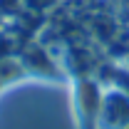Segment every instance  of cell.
I'll use <instances>...</instances> for the list:
<instances>
[{"label":"cell","instance_id":"6da1fadb","mask_svg":"<svg viewBox=\"0 0 129 129\" xmlns=\"http://www.w3.org/2000/svg\"><path fill=\"white\" fill-rule=\"evenodd\" d=\"M99 129H129V97L119 89H112L102 97L99 104Z\"/></svg>","mask_w":129,"mask_h":129},{"label":"cell","instance_id":"7a4b0ae2","mask_svg":"<svg viewBox=\"0 0 129 129\" xmlns=\"http://www.w3.org/2000/svg\"><path fill=\"white\" fill-rule=\"evenodd\" d=\"M22 67L32 72V75H42V77H55V64L47 57V52H42L40 47H27L22 55Z\"/></svg>","mask_w":129,"mask_h":129},{"label":"cell","instance_id":"3957f363","mask_svg":"<svg viewBox=\"0 0 129 129\" xmlns=\"http://www.w3.org/2000/svg\"><path fill=\"white\" fill-rule=\"evenodd\" d=\"M27 3V8H32V10H47L52 3H57V0H25Z\"/></svg>","mask_w":129,"mask_h":129}]
</instances>
